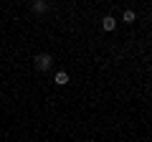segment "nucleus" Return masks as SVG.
Instances as JSON below:
<instances>
[{
  "instance_id": "1",
  "label": "nucleus",
  "mask_w": 152,
  "mask_h": 142,
  "mask_svg": "<svg viewBox=\"0 0 152 142\" xmlns=\"http://www.w3.org/2000/svg\"><path fill=\"white\" fill-rule=\"evenodd\" d=\"M51 64H53V59H51L48 53H38V56H36V69H38V71H48Z\"/></svg>"
},
{
  "instance_id": "2",
  "label": "nucleus",
  "mask_w": 152,
  "mask_h": 142,
  "mask_svg": "<svg viewBox=\"0 0 152 142\" xmlns=\"http://www.w3.org/2000/svg\"><path fill=\"white\" fill-rule=\"evenodd\" d=\"M102 28H104V31H114V28H117V20H114L112 15H104V20H102Z\"/></svg>"
},
{
  "instance_id": "3",
  "label": "nucleus",
  "mask_w": 152,
  "mask_h": 142,
  "mask_svg": "<svg viewBox=\"0 0 152 142\" xmlns=\"http://www.w3.org/2000/svg\"><path fill=\"white\" fill-rule=\"evenodd\" d=\"M56 84H58V86H66V84H69V74H66V71H58V74H56V79H53Z\"/></svg>"
},
{
  "instance_id": "4",
  "label": "nucleus",
  "mask_w": 152,
  "mask_h": 142,
  "mask_svg": "<svg viewBox=\"0 0 152 142\" xmlns=\"http://www.w3.org/2000/svg\"><path fill=\"white\" fill-rule=\"evenodd\" d=\"M33 10H36V13H46V10H48V3H43V0H36V3H33Z\"/></svg>"
},
{
  "instance_id": "5",
  "label": "nucleus",
  "mask_w": 152,
  "mask_h": 142,
  "mask_svg": "<svg viewBox=\"0 0 152 142\" xmlns=\"http://www.w3.org/2000/svg\"><path fill=\"white\" fill-rule=\"evenodd\" d=\"M134 10H124V13H122V20H124V23H134Z\"/></svg>"
}]
</instances>
